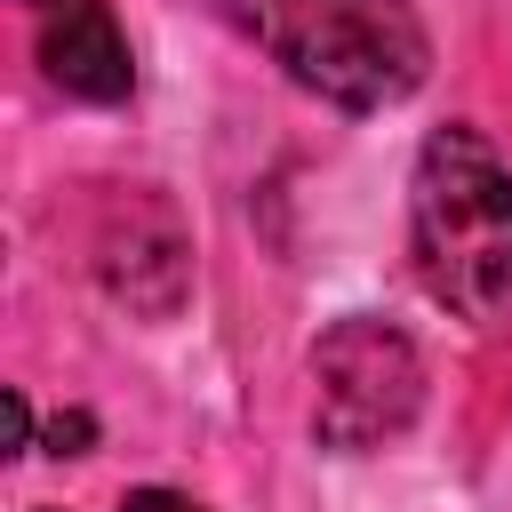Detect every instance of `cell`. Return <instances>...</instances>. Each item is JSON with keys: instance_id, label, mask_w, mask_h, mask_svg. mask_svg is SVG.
<instances>
[{"instance_id": "6da1fadb", "label": "cell", "mask_w": 512, "mask_h": 512, "mask_svg": "<svg viewBox=\"0 0 512 512\" xmlns=\"http://www.w3.org/2000/svg\"><path fill=\"white\" fill-rule=\"evenodd\" d=\"M408 256L432 304H448L472 328H496L512 312V168L504 152L448 120L416 152L408 184Z\"/></svg>"}, {"instance_id": "7a4b0ae2", "label": "cell", "mask_w": 512, "mask_h": 512, "mask_svg": "<svg viewBox=\"0 0 512 512\" xmlns=\"http://www.w3.org/2000/svg\"><path fill=\"white\" fill-rule=\"evenodd\" d=\"M296 88L344 104V112H384L408 104L432 72V40L416 0H216Z\"/></svg>"}, {"instance_id": "3957f363", "label": "cell", "mask_w": 512, "mask_h": 512, "mask_svg": "<svg viewBox=\"0 0 512 512\" xmlns=\"http://www.w3.org/2000/svg\"><path fill=\"white\" fill-rule=\"evenodd\" d=\"M424 408V360L392 320H336L312 344V432L336 456H368L384 440H400Z\"/></svg>"}, {"instance_id": "277c9868", "label": "cell", "mask_w": 512, "mask_h": 512, "mask_svg": "<svg viewBox=\"0 0 512 512\" xmlns=\"http://www.w3.org/2000/svg\"><path fill=\"white\" fill-rule=\"evenodd\" d=\"M96 272H104V288H112L128 312L168 320V312L184 304V288H192V240H184L176 208H168L160 192L112 200L104 240H96Z\"/></svg>"}, {"instance_id": "5b68a950", "label": "cell", "mask_w": 512, "mask_h": 512, "mask_svg": "<svg viewBox=\"0 0 512 512\" xmlns=\"http://www.w3.org/2000/svg\"><path fill=\"white\" fill-rule=\"evenodd\" d=\"M40 16V64L64 96H88V104H120L136 88V64H128V40L112 24L104 0H32Z\"/></svg>"}, {"instance_id": "8992f818", "label": "cell", "mask_w": 512, "mask_h": 512, "mask_svg": "<svg viewBox=\"0 0 512 512\" xmlns=\"http://www.w3.org/2000/svg\"><path fill=\"white\" fill-rule=\"evenodd\" d=\"M48 456H88V440H96V416L88 408H64V416H48Z\"/></svg>"}, {"instance_id": "52a82bcc", "label": "cell", "mask_w": 512, "mask_h": 512, "mask_svg": "<svg viewBox=\"0 0 512 512\" xmlns=\"http://www.w3.org/2000/svg\"><path fill=\"white\" fill-rule=\"evenodd\" d=\"M120 512H200L192 496H176V488H128L120 496Z\"/></svg>"}, {"instance_id": "ba28073f", "label": "cell", "mask_w": 512, "mask_h": 512, "mask_svg": "<svg viewBox=\"0 0 512 512\" xmlns=\"http://www.w3.org/2000/svg\"><path fill=\"white\" fill-rule=\"evenodd\" d=\"M8 432H16V448H32V408H24V392H8Z\"/></svg>"}]
</instances>
